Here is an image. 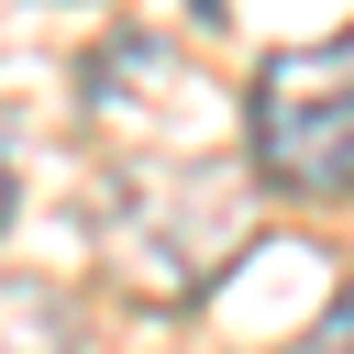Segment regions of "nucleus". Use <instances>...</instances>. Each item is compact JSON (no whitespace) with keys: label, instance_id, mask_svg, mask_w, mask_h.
<instances>
[{"label":"nucleus","instance_id":"5","mask_svg":"<svg viewBox=\"0 0 354 354\" xmlns=\"http://www.w3.org/2000/svg\"><path fill=\"white\" fill-rule=\"evenodd\" d=\"M0 232H11V166H0Z\"/></svg>","mask_w":354,"mask_h":354},{"label":"nucleus","instance_id":"6","mask_svg":"<svg viewBox=\"0 0 354 354\" xmlns=\"http://www.w3.org/2000/svg\"><path fill=\"white\" fill-rule=\"evenodd\" d=\"M188 11H199V22H221V0H188Z\"/></svg>","mask_w":354,"mask_h":354},{"label":"nucleus","instance_id":"4","mask_svg":"<svg viewBox=\"0 0 354 354\" xmlns=\"http://www.w3.org/2000/svg\"><path fill=\"white\" fill-rule=\"evenodd\" d=\"M299 354H343V310H332V321H321V343H299Z\"/></svg>","mask_w":354,"mask_h":354},{"label":"nucleus","instance_id":"3","mask_svg":"<svg viewBox=\"0 0 354 354\" xmlns=\"http://www.w3.org/2000/svg\"><path fill=\"white\" fill-rule=\"evenodd\" d=\"M0 354H77V321L55 288H0Z\"/></svg>","mask_w":354,"mask_h":354},{"label":"nucleus","instance_id":"2","mask_svg":"<svg viewBox=\"0 0 354 354\" xmlns=\"http://www.w3.org/2000/svg\"><path fill=\"white\" fill-rule=\"evenodd\" d=\"M122 188H133V210L111 221V254H122V277L144 266L155 299H188L243 243V177H221V166H133Z\"/></svg>","mask_w":354,"mask_h":354},{"label":"nucleus","instance_id":"1","mask_svg":"<svg viewBox=\"0 0 354 354\" xmlns=\"http://www.w3.org/2000/svg\"><path fill=\"white\" fill-rule=\"evenodd\" d=\"M243 155H254V188H288V199H343L354 188V44L343 33L254 66Z\"/></svg>","mask_w":354,"mask_h":354}]
</instances>
